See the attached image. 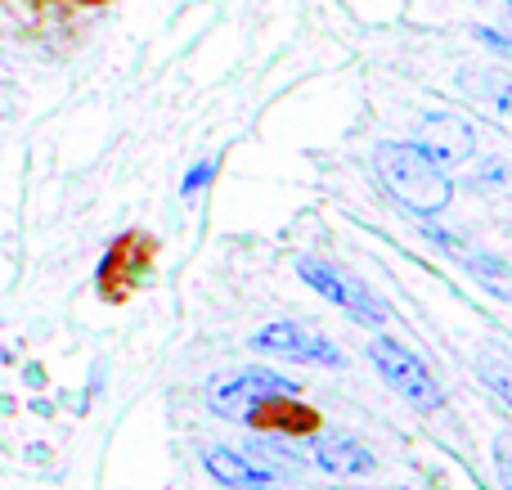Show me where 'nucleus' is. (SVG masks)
<instances>
[{"instance_id":"14","label":"nucleus","mask_w":512,"mask_h":490,"mask_svg":"<svg viewBox=\"0 0 512 490\" xmlns=\"http://www.w3.org/2000/svg\"><path fill=\"white\" fill-rule=\"evenodd\" d=\"M477 36H481V45H495V50H504L512 59V41H508V36H499V32H477Z\"/></svg>"},{"instance_id":"11","label":"nucleus","mask_w":512,"mask_h":490,"mask_svg":"<svg viewBox=\"0 0 512 490\" xmlns=\"http://www.w3.org/2000/svg\"><path fill=\"white\" fill-rule=\"evenodd\" d=\"M481 383L490 387V392L499 396V401H508L512 405V365L508 360H499V356H481Z\"/></svg>"},{"instance_id":"3","label":"nucleus","mask_w":512,"mask_h":490,"mask_svg":"<svg viewBox=\"0 0 512 490\" xmlns=\"http://www.w3.org/2000/svg\"><path fill=\"white\" fill-rule=\"evenodd\" d=\"M301 387L292 378L265 374V369H239V374H221L207 383V405L221 419H248L256 405H270L274 396H297Z\"/></svg>"},{"instance_id":"10","label":"nucleus","mask_w":512,"mask_h":490,"mask_svg":"<svg viewBox=\"0 0 512 490\" xmlns=\"http://www.w3.org/2000/svg\"><path fill=\"white\" fill-rule=\"evenodd\" d=\"M459 86L468 90L477 104H486L490 113H499V117L512 122V72H504V68H463Z\"/></svg>"},{"instance_id":"15","label":"nucleus","mask_w":512,"mask_h":490,"mask_svg":"<svg viewBox=\"0 0 512 490\" xmlns=\"http://www.w3.org/2000/svg\"><path fill=\"white\" fill-rule=\"evenodd\" d=\"M508 9H512V0H508Z\"/></svg>"},{"instance_id":"4","label":"nucleus","mask_w":512,"mask_h":490,"mask_svg":"<svg viewBox=\"0 0 512 490\" xmlns=\"http://www.w3.org/2000/svg\"><path fill=\"white\" fill-rule=\"evenodd\" d=\"M297 275H301V284L315 288V293L324 297V302H333L337 311H346L355 324H369V329H382V324L391 320L387 306L373 302L369 288H360L351 275H342L337 266H324V261H315V257H301V261H297Z\"/></svg>"},{"instance_id":"7","label":"nucleus","mask_w":512,"mask_h":490,"mask_svg":"<svg viewBox=\"0 0 512 490\" xmlns=\"http://www.w3.org/2000/svg\"><path fill=\"white\" fill-rule=\"evenodd\" d=\"M418 149L436 162V167H463L477 153V131L468 117L459 113H427L418 122Z\"/></svg>"},{"instance_id":"2","label":"nucleus","mask_w":512,"mask_h":490,"mask_svg":"<svg viewBox=\"0 0 512 490\" xmlns=\"http://www.w3.org/2000/svg\"><path fill=\"white\" fill-rule=\"evenodd\" d=\"M369 360H373V369H378L382 383H387L400 401L414 405L418 414H432V410L445 405V392H441V383H436V374L405 347V342L382 338L378 333V338L369 342Z\"/></svg>"},{"instance_id":"12","label":"nucleus","mask_w":512,"mask_h":490,"mask_svg":"<svg viewBox=\"0 0 512 490\" xmlns=\"http://www.w3.org/2000/svg\"><path fill=\"white\" fill-rule=\"evenodd\" d=\"M495 473H499V490H512V432L495 437Z\"/></svg>"},{"instance_id":"13","label":"nucleus","mask_w":512,"mask_h":490,"mask_svg":"<svg viewBox=\"0 0 512 490\" xmlns=\"http://www.w3.org/2000/svg\"><path fill=\"white\" fill-rule=\"evenodd\" d=\"M212 176H216V162H203V167H194V171H189V176H185V198H194L198 189H203Z\"/></svg>"},{"instance_id":"8","label":"nucleus","mask_w":512,"mask_h":490,"mask_svg":"<svg viewBox=\"0 0 512 490\" xmlns=\"http://www.w3.org/2000/svg\"><path fill=\"white\" fill-rule=\"evenodd\" d=\"M310 459H315V468H324L328 477H342V482L346 477H369L378 468L373 450L355 437H315L310 441Z\"/></svg>"},{"instance_id":"9","label":"nucleus","mask_w":512,"mask_h":490,"mask_svg":"<svg viewBox=\"0 0 512 490\" xmlns=\"http://www.w3.org/2000/svg\"><path fill=\"white\" fill-rule=\"evenodd\" d=\"M203 468L212 473V482L234 486V490H270L274 486V473L256 468L248 455H239V450H230V446H207Z\"/></svg>"},{"instance_id":"1","label":"nucleus","mask_w":512,"mask_h":490,"mask_svg":"<svg viewBox=\"0 0 512 490\" xmlns=\"http://www.w3.org/2000/svg\"><path fill=\"white\" fill-rule=\"evenodd\" d=\"M373 176L414 216H436L441 207H450V198H454V185H450V176H445V167H436L418 144H405V140H387L373 149Z\"/></svg>"},{"instance_id":"6","label":"nucleus","mask_w":512,"mask_h":490,"mask_svg":"<svg viewBox=\"0 0 512 490\" xmlns=\"http://www.w3.org/2000/svg\"><path fill=\"white\" fill-rule=\"evenodd\" d=\"M423 234H427V243H432V248H441L445 257L454 261V266L468 270V275L477 279L481 288H490L499 302L512 306V266H508L504 257H495V252H486V248H477V243L459 239V234H445L441 225H427Z\"/></svg>"},{"instance_id":"5","label":"nucleus","mask_w":512,"mask_h":490,"mask_svg":"<svg viewBox=\"0 0 512 490\" xmlns=\"http://www.w3.org/2000/svg\"><path fill=\"white\" fill-rule=\"evenodd\" d=\"M252 347L261 351V356L297 360V365H319V369H337V365H346L342 347H333V338H324V333L306 329V324H292V320L265 324V329L252 338Z\"/></svg>"}]
</instances>
